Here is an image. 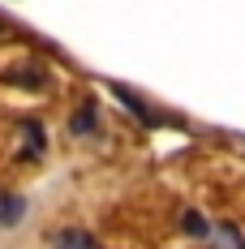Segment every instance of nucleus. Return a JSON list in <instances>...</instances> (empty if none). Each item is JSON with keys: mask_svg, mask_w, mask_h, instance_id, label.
Returning <instances> with one entry per match:
<instances>
[{"mask_svg": "<svg viewBox=\"0 0 245 249\" xmlns=\"http://www.w3.org/2000/svg\"><path fill=\"white\" fill-rule=\"evenodd\" d=\"M52 249H99V241L86 232V228H60Z\"/></svg>", "mask_w": 245, "mask_h": 249, "instance_id": "f257e3e1", "label": "nucleus"}, {"mask_svg": "<svg viewBox=\"0 0 245 249\" xmlns=\"http://www.w3.org/2000/svg\"><path fill=\"white\" fill-rule=\"evenodd\" d=\"M22 215H26V198H18V194H0V228L22 224Z\"/></svg>", "mask_w": 245, "mask_h": 249, "instance_id": "f03ea898", "label": "nucleus"}, {"mask_svg": "<svg viewBox=\"0 0 245 249\" xmlns=\"http://www.w3.org/2000/svg\"><path fill=\"white\" fill-rule=\"evenodd\" d=\"M22 129H26V150H30V155H39V150L48 146V138H43V129H39L35 121H26Z\"/></svg>", "mask_w": 245, "mask_h": 249, "instance_id": "7ed1b4c3", "label": "nucleus"}, {"mask_svg": "<svg viewBox=\"0 0 245 249\" xmlns=\"http://www.w3.org/2000/svg\"><path fill=\"white\" fill-rule=\"evenodd\" d=\"M95 129V103H82V112L74 116V133H91Z\"/></svg>", "mask_w": 245, "mask_h": 249, "instance_id": "20e7f679", "label": "nucleus"}, {"mask_svg": "<svg viewBox=\"0 0 245 249\" xmlns=\"http://www.w3.org/2000/svg\"><path fill=\"white\" fill-rule=\"evenodd\" d=\"M185 232H189V236H207L211 228H207V219H202L198 211H185Z\"/></svg>", "mask_w": 245, "mask_h": 249, "instance_id": "39448f33", "label": "nucleus"}]
</instances>
